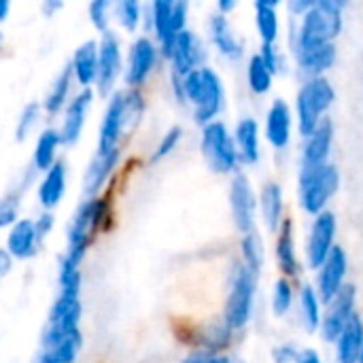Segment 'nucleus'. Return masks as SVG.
I'll list each match as a JSON object with an SVG mask.
<instances>
[{
  "label": "nucleus",
  "mask_w": 363,
  "mask_h": 363,
  "mask_svg": "<svg viewBox=\"0 0 363 363\" xmlns=\"http://www.w3.org/2000/svg\"><path fill=\"white\" fill-rule=\"evenodd\" d=\"M174 91L181 102H189L194 106V119L202 128L215 121L225 102L221 77L208 66H200L187 77H183L174 85Z\"/></svg>",
  "instance_id": "nucleus-1"
},
{
  "label": "nucleus",
  "mask_w": 363,
  "mask_h": 363,
  "mask_svg": "<svg viewBox=\"0 0 363 363\" xmlns=\"http://www.w3.org/2000/svg\"><path fill=\"white\" fill-rule=\"evenodd\" d=\"M342 2L319 0L302 15L294 49H311L321 45H332L342 30Z\"/></svg>",
  "instance_id": "nucleus-2"
},
{
  "label": "nucleus",
  "mask_w": 363,
  "mask_h": 363,
  "mask_svg": "<svg viewBox=\"0 0 363 363\" xmlns=\"http://www.w3.org/2000/svg\"><path fill=\"white\" fill-rule=\"evenodd\" d=\"M336 100L334 85L325 77H311L298 91L296 113H298V130L302 136H311L315 128L325 119V113Z\"/></svg>",
  "instance_id": "nucleus-3"
},
{
  "label": "nucleus",
  "mask_w": 363,
  "mask_h": 363,
  "mask_svg": "<svg viewBox=\"0 0 363 363\" xmlns=\"http://www.w3.org/2000/svg\"><path fill=\"white\" fill-rule=\"evenodd\" d=\"M340 187V172L334 164L302 166L300 170V204L311 215L325 213V206Z\"/></svg>",
  "instance_id": "nucleus-4"
},
{
  "label": "nucleus",
  "mask_w": 363,
  "mask_h": 363,
  "mask_svg": "<svg viewBox=\"0 0 363 363\" xmlns=\"http://www.w3.org/2000/svg\"><path fill=\"white\" fill-rule=\"evenodd\" d=\"M257 277L259 274L249 270L245 264H238L234 268L232 283H230V294H228L225 308H223V321L228 323V328L232 332L234 330H242L249 323V319H251Z\"/></svg>",
  "instance_id": "nucleus-5"
},
{
  "label": "nucleus",
  "mask_w": 363,
  "mask_h": 363,
  "mask_svg": "<svg viewBox=\"0 0 363 363\" xmlns=\"http://www.w3.org/2000/svg\"><path fill=\"white\" fill-rule=\"evenodd\" d=\"M200 149L206 166L217 174H230L238 166V151L234 136L223 121H213L202 128Z\"/></svg>",
  "instance_id": "nucleus-6"
},
{
  "label": "nucleus",
  "mask_w": 363,
  "mask_h": 363,
  "mask_svg": "<svg viewBox=\"0 0 363 363\" xmlns=\"http://www.w3.org/2000/svg\"><path fill=\"white\" fill-rule=\"evenodd\" d=\"M104 219L106 202L102 198H87L85 202H81L66 230L68 247H89Z\"/></svg>",
  "instance_id": "nucleus-7"
},
{
  "label": "nucleus",
  "mask_w": 363,
  "mask_h": 363,
  "mask_svg": "<svg viewBox=\"0 0 363 363\" xmlns=\"http://www.w3.org/2000/svg\"><path fill=\"white\" fill-rule=\"evenodd\" d=\"M83 315V306H81V298H72V296H57L51 313H49V321H47V330L43 334V342L40 345H49L55 342L60 338H66L74 332H79V321Z\"/></svg>",
  "instance_id": "nucleus-8"
},
{
  "label": "nucleus",
  "mask_w": 363,
  "mask_h": 363,
  "mask_svg": "<svg viewBox=\"0 0 363 363\" xmlns=\"http://www.w3.org/2000/svg\"><path fill=\"white\" fill-rule=\"evenodd\" d=\"M230 206H232V219L236 228L242 234L255 232V213H257V198L253 191V185L247 174L236 172L230 185Z\"/></svg>",
  "instance_id": "nucleus-9"
},
{
  "label": "nucleus",
  "mask_w": 363,
  "mask_h": 363,
  "mask_svg": "<svg viewBox=\"0 0 363 363\" xmlns=\"http://www.w3.org/2000/svg\"><path fill=\"white\" fill-rule=\"evenodd\" d=\"M125 132H128L125 91H115L106 104V111L98 130V153H111L119 149V140Z\"/></svg>",
  "instance_id": "nucleus-10"
},
{
  "label": "nucleus",
  "mask_w": 363,
  "mask_h": 363,
  "mask_svg": "<svg viewBox=\"0 0 363 363\" xmlns=\"http://www.w3.org/2000/svg\"><path fill=\"white\" fill-rule=\"evenodd\" d=\"M121 72V43L115 32H104L98 43V77L96 89L100 96L113 91L115 81Z\"/></svg>",
  "instance_id": "nucleus-11"
},
{
  "label": "nucleus",
  "mask_w": 363,
  "mask_h": 363,
  "mask_svg": "<svg viewBox=\"0 0 363 363\" xmlns=\"http://www.w3.org/2000/svg\"><path fill=\"white\" fill-rule=\"evenodd\" d=\"M157 55L160 49L149 36H138L132 43L125 64V83L130 85V89H138L149 79L157 64Z\"/></svg>",
  "instance_id": "nucleus-12"
},
{
  "label": "nucleus",
  "mask_w": 363,
  "mask_h": 363,
  "mask_svg": "<svg viewBox=\"0 0 363 363\" xmlns=\"http://www.w3.org/2000/svg\"><path fill=\"white\" fill-rule=\"evenodd\" d=\"M355 287L345 285L340 294L328 304V313L321 321V336L325 342H336L340 338L342 330L355 315Z\"/></svg>",
  "instance_id": "nucleus-13"
},
{
  "label": "nucleus",
  "mask_w": 363,
  "mask_h": 363,
  "mask_svg": "<svg viewBox=\"0 0 363 363\" xmlns=\"http://www.w3.org/2000/svg\"><path fill=\"white\" fill-rule=\"evenodd\" d=\"M336 215L332 211H325L321 215L315 217L313 228H311V236H308V247H306V257H308V266L319 270L321 264L328 259V255L332 253L334 238H336Z\"/></svg>",
  "instance_id": "nucleus-14"
},
{
  "label": "nucleus",
  "mask_w": 363,
  "mask_h": 363,
  "mask_svg": "<svg viewBox=\"0 0 363 363\" xmlns=\"http://www.w3.org/2000/svg\"><path fill=\"white\" fill-rule=\"evenodd\" d=\"M347 272H349V257H347L345 249L336 245L332 249V253L328 255V259L319 268L317 294H319L321 302L330 304L340 294V289L345 287Z\"/></svg>",
  "instance_id": "nucleus-15"
},
{
  "label": "nucleus",
  "mask_w": 363,
  "mask_h": 363,
  "mask_svg": "<svg viewBox=\"0 0 363 363\" xmlns=\"http://www.w3.org/2000/svg\"><path fill=\"white\" fill-rule=\"evenodd\" d=\"M202 57H204V47H202L200 38L196 36V32L183 30L177 36V40L170 49V55H168V60L172 62V74L181 77V79L187 77L189 72L200 68Z\"/></svg>",
  "instance_id": "nucleus-16"
},
{
  "label": "nucleus",
  "mask_w": 363,
  "mask_h": 363,
  "mask_svg": "<svg viewBox=\"0 0 363 363\" xmlns=\"http://www.w3.org/2000/svg\"><path fill=\"white\" fill-rule=\"evenodd\" d=\"M94 102V91L91 87L81 89L64 108V117H62V125H60V136H62V145H74L85 128L87 121V113L91 108Z\"/></svg>",
  "instance_id": "nucleus-17"
},
{
  "label": "nucleus",
  "mask_w": 363,
  "mask_h": 363,
  "mask_svg": "<svg viewBox=\"0 0 363 363\" xmlns=\"http://www.w3.org/2000/svg\"><path fill=\"white\" fill-rule=\"evenodd\" d=\"M40 240L43 238L36 230V221L23 217L11 225L6 236V251L11 253L13 259H30L36 255Z\"/></svg>",
  "instance_id": "nucleus-18"
},
{
  "label": "nucleus",
  "mask_w": 363,
  "mask_h": 363,
  "mask_svg": "<svg viewBox=\"0 0 363 363\" xmlns=\"http://www.w3.org/2000/svg\"><path fill=\"white\" fill-rule=\"evenodd\" d=\"M291 125H294V115L289 104L279 98L272 102L268 115H266V138L274 149H285L291 140Z\"/></svg>",
  "instance_id": "nucleus-19"
},
{
  "label": "nucleus",
  "mask_w": 363,
  "mask_h": 363,
  "mask_svg": "<svg viewBox=\"0 0 363 363\" xmlns=\"http://www.w3.org/2000/svg\"><path fill=\"white\" fill-rule=\"evenodd\" d=\"M87 247H66V253L60 262V294L62 296H72V298H81V266L85 259Z\"/></svg>",
  "instance_id": "nucleus-20"
},
{
  "label": "nucleus",
  "mask_w": 363,
  "mask_h": 363,
  "mask_svg": "<svg viewBox=\"0 0 363 363\" xmlns=\"http://www.w3.org/2000/svg\"><path fill=\"white\" fill-rule=\"evenodd\" d=\"M334 140V123L325 117L311 136H306L304 151H302V166H323L328 164L330 151Z\"/></svg>",
  "instance_id": "nucleus-21"
},
{
  "label": "nucleus",
  "mask_w": 363,
  "mask_h": 363,
  "mask_svg": "<svg viewBox=\"0 0 363 363\" xmlns=\"http://www.w3.org/2000/svg\"><path fill=\"white\" fill-rule=\"evenodd\" d=\"M70 68H72V74H74L77 83L81 85V89L91 87L98 77V43L96 40L81 43L72 53Z\"/></svg>",
  "instance_id": "nucleus-22"
},
{
  "label": "nucleus",
  "mask_w": 363,
  "mask_h": 363,
  "mask_svg": "<svg viewBox=\"0 0 363 363\" xmlns=\"http://www.w3.org/2000/svg\"><path fill=\"white\" fill-rule=\"evenodd\" d=\"M119 157H121L119 149H115L111 153H96V157L91 160V164L83 177V191L87 198H96V194L104 187V183L113 174L115 166L119 164Z\"/></svg>",
  "instance_id": "nucleus-23"
},
{
  "label": "nucleus",
  "mask_w": 363,
  "mask_h": 363,
  "mask_svg": "<svg viewBox=\"0 0 363 363\" xmlns=\"http://www.w3.org/2000/svg\"><path fill=\"white\" fill-rule=\"evenodd\" d=\"M64 194H66V164L57 160L43 174L38 183V202L47 213H51L62 202Z\"/></svg>",
  "instance_id": "nucleus-24"
},
{
  "label": "nucleus",
  "mask_w": 363,
  "mask_h": 363,
  "mask_svg": "<svg viewBox=\"0 0 363 363\" xmlns=\"http://www.w3.org/2000/svg\"><path fill=\"white\" fill-rule=\"evenodd\" d=\"M363 353V321L355 313L340 338L336 340V359L338 363H359Z\"/></svg>",
  "instance_id": "nucleus-25"
},
{
  "label": "nucleus",
  "mask_w": 363,
  "mask_h": 363,
  "mask_svg": "<svg viewBox=\"0 0 363 363\" xmlns=\"http://www.w3.org/2000/svg\"><path fill=\"white\" fill-rule=\"evenodd\" d=\"M208 28H211V38H213V45L230 60H238L245 51L242 47V40L234 34V28L232 23L228 21V15H221V13H215L208 21Z\"/></svg>",
  "instance_id": "nucleus-26"
},
{
  "label": "nucleus",
  "mask_w": 363,
  "mask_h": 363,
  "mask_svg": "<svg viewBox=\"0 0 363 363\" xmlns=\"http://www.w3.org/2000/svg\"><path fill=\"white\" fill-rule=\"evenodd\" d=\"M277 264L285 279H291L300 272L296 245H294V221L283 219L281 228L277 230Z\"/></svg>",
  "instance_id": "nucleus-27"
},
{
  "label": "nucleus",
  "mask_w": 363,
  "mask_h": 363,
  "mask_svg": "<svg viewBox=\"0 0 363 363\" xmlns=\"http://www.w3.org/2000/svg\"><path fill=\"white\" fill-rule=\"evenodd\" d=\"M298 66L311 74V77H323L325 70H330L336 62V47L332 45H321V47H311V49H294Z\"/></svg>",
  "instance_id": "nucleus-28"
},
{
  "label": "nucleus",
  "mask_w": 363,
  "mask_h": 363,
  "mask_svg": "<svg viewBox=\"0 0 363 363\" xmlns=\"http://www.w3.org/2000/svg\"><path fill=\"white\" fill-rule=\"evenodd\" d=\"M234 143H236V151H238V162L255 164L259 160V125H257V121L251 117H245L236 125Z\"/></svg>",
  "instance_id": "nucleus-29"
},
{
  "label": "nucleus",
  "mask_w": 363,
  "mask_h": 363,
  "mask_svg": "<svg viewBox=\"0 0 363 363\" xmlns=\"http://www.w3.org/2000/svg\"><path fill=\"white\" fill-rule=\"evenodd\" d=\"M255 26H257L262 45H277L281 21H279V4L274 0L255 2Z\"/></svg>",
  "instance_id": "nucleus-30"
},
{
  "label": "nucleus",
  "mask_w": 363,
  "mask_h": 363,
  "mask_svg": "<svg viewBox=\"0 0 363 363\" xmlns=\"http://www.w3.org/2000/svg\"><path fill=\"white\" fill-rule=\"evenodd\" d=\"M62 145V136L60 130L55 128H45L38 136H36V145H34V153H32V162L36 170H43V174L57 162V149Z\"/></svg>",
  "instance_id": "nucleus-31"
},
{
  "label": "nucleus",
  "mask_w": 363,
  "mask_h": 363,
  "mask_svg": "<svg viewBox=\"0 0 363 363\" xmlns=\"http://www.w3.org/2000/svg\"><path fill=\"white\" fill-rule=\"evenodd\" d=\"M259 213L268 230L277 232L283 223V189L279 183H266L259 196Z\"/></svg>",
  "instance_id": "nucleus-32"
},
{
  "label": "nucleus",
  "mask_w": 363,
  "mask_h": 363,
  "mask_svg": "<svg viewBox=\"0 0 363 363\" xmlns=\"http://www.w3.org/2000/svg\"><path fill=\"white\" fill-rule=\"evenodd\" d=\"M74 74H72V68L70 64H66L60 74L53 79L45 100H43V111L49 113V115H55L60 113L62 108H66V102H68V94H70V83H72Z\"/></svg>",
  "instance_id": "nucleus-33"
},
{
  "label": "nucleus",
  "mask_w": 363,
  "mask_h": 363,
  "mask_svg": "<svg viewBox=\"0 0 363 363\" xmlns=\"http://www.w3.org/2000/svg\"><path fill=\"white\" fill-rule=\"evenodd\" d=\"M300 313H302V321H304L306 332L313 334V332L321 330V321H323L321 298H319L317 289L311 285H304L300 291Z\"/></svg>",
  "instance_id": "nucleus-34"
},
{
  "label": "nucleus",
  "mask_w": 363,
  "mask_h": 363,
  "mask_svg": "<svg viewBox=\"0 0 363 363\" xmlns=\"http://www.w3.org/2000/svg\"><path fill=\"white\" fill-rule=\"evenodd\" d=\"M272 70L268 68V64L264 62L262 53H255L251 55L249 60V66H247V81H249V87L253 94L257 96H264L270 91L272 87Z\"/></svg>",
  "instance_id": "nucleus-35"
},
{
  "label": "nucleus",
  "mask_w": 363,
  "mask_h": 363,
  "mask_svg": "<svg viewBox=\"0 0 363 363\" xmlns=\"http://www.w3.org/2000/svg\"><path fill=\"white\" fill-rule=\"evenodd\" d=\"M230 336H232V330L228 328V323L221 319V321H215V323H208L200 330V347L202 351L206 353H219L221 349H225L230 345Z\"/></svg>",
  "instance_id": "nucleus-36"
},
{
  "label": "nucleus",
  "mask_w": 363,
  "mask_h": 363,
  "mask_svg": "<svg viewBox=\"0 0 363 363\" xmlns=\"http://www.w3.org/2000/svg\"><path fill=\"white\" fill-rule=\"evenodd\" d=\"M240 253H242V264L249 270H253L255 274H259L262 264H264V245H262V238L257 236V232L242 234Z\"/></svg>",
  "instance_id": "nucleus-37"
},
{
  "label": "nucleus",
  "mask_w": 363,
  "mask_h": 363,
  "mask_svg": "<svg viewBox=\"0 0 363 363\" xmlns=\"http://www.w3.org/2000/svg\"><path fill=\"white\" fill-rule=\"evenodd\" d=\"M113 13H115L117 21L121 23V28L128 32H134L140 26L143 9L136 0H119L117 4H113Z\"/></svg>",
  "instance_id": "nucleus-38"
},
{
  "label": "nucleus",
  "mask_w": 363,
  "mask_h": 363,
  "mask_svg": "<svg viewBox=\"0 0 363 363\" xmlns=\"http://www.w3.org/2000/svg\"><path fill=\"white\" fill-rule=\"evenodd\" d=\"M291 304H294V285L289 279L281 277L272 287V313L277 317H285L291 311Z\"/></svg>",
  "instance_id": "nucleus-39"
},
{
  "label": "nucleus",
  "mask_w": 363,
  "mask_h": 363,
  "mask_svg": "<svg viewBox=\"0 0 363 363\" xmlns=\"http://www.w3.org/2000/svg\"><path fill=\"white\" fill-rule=\"evenodd\" d=\"M40 111H43V104H40V102H28V104L21 108L19 119H17V123H15V138H17L19 143H23V140L32 134V130H34L36 123H38Z\"/></svg>",
  "instance_id": "nucleus-40"
},
{
  "label": "nucleus",
  "mask_w": 363,
  "mask_h": 363,
  "mask_svg": "<svg viewBox=\"0 0 363 363\" xmlns=\"http://www.w3.org/2000/svg\"><path fill=\"white\" fill-rule=\"evenodd\" d=\"M111 11H113V2L108 0H94L87 9L89 13V21L98 32H108V23H111Z\"/></svg>",
  "instance_id": "nucleus-41"
},
{
  "label": "nucleus",
  "mask_w": 363,
  "mask_h": 363,
  "mask_svg": "<svg viewBox=\"0 0 363 363\" xmlns=\"http://www.w3.org/2000/svg\"><path fill=\"white\" fill-rule=\"evenodd\" d=\"M181 138H183V128H181V125H172V128L162 136L160 145L155 147V151H153V155H151V162H160V160L168 157V155L177 149V145L181 143Z\"/></svg>",
  "instance_id": "nucleus-42"
},
{
  "label": "nucleus",
  "mask_w": 363,
  "mask_h": 363,
  "mask_svg": "<svg viewBox=\"0 0 363 363\" xmlns=\"http://www.w3.org/2000/svg\"><path fill=\"white\" fill-rule=\"evenodd\" d=\"M262 57L268 64V68L272 70V74H279L285 70V55L277 45H262Z\"/></svg>",
  "instance_id": "nucleus-43"
},
{
  "label": "nucleus",
  "mask_w": 363,
  "mask_h": 363,
  "mask_svg": "<svg viewBox=\"0 0 363 363\" xmlns=\"http://www.w3.org/2000/svg\"><path fill=\"white\" fill-rule=\"evenodd\" d=\"M17 215H19V206H17L15 200H11V198L0 200V230L11 228L13 223H17L19 221Z\"/></svg>",
  "instance_id": "nucleus-44"
},
{
  "label": "nucleus",
  "mask_w": 363,
  "mask_h": 363,
  "mask_svg": "<svg viewBox=\"0 0 363 363\" xmlns=\"http://www.w3.org/2000/svg\"><path fill=\"white\" fill-rule=\"evenodd\" d=\"M183 363H242L225 355H215V353H206V351H196L191 355H187Z\"/></svg>",
  "instance_id": "nucleus-45"
},
{
  "label": "nucleus",
  "mask_w": 363,
  "mask_h": 363,
  "mask_svg": "<svg viewBox=\"0 0 363 363\" xmlns=\"http://www.w3.org/2000/svg\"><path fill=\"white\" fill-rule=\"evenodd\" d=\"M272 355H274V363H302V351H298L291 345L277 347Z\"/></svg>",
  "instance_id": "nucleus-46"
},
{
  "label": "nucleus",
  "mask_w": 363,
  "mask_h": 363,
  "mask_svg": "<svg viewBox=\"0 0 363 363\" xmlns=\"http://www.w3.org/2000/svg\"><path fill=\"white\" fill-rule=\"evenodd\" d=\"M36 221V230H38V234H40V238H45L51 230H53V215L51 213H43L38 219H34Z\"/></svg>",
  "instance_id": "nucleus-47"
},
{
  "label": "nucleus",
  "mask_w": 363,
  "mask_h": 363,
  "mask_svg": "<svg viewBox=\"0 0 363 363\" xmlns=\"http://www.w3.org/2000/svg\"><path fill=\"white\" fill-rule=\"evenodd\" d=\"M11 268H13V257H11V253H9L6 249L0 247V279H4V277L11 272Z\"/></svg>",
  "instance_id": "nucleus-48"
},
{
  "label": "nucleus",
  "mask_w": 363,
  "mask_h": 363,
  "mask_svg": "<svg viewBox=\"0 0 363 363\" xmlns=\"http://www.w3.org/2000/svg\"><path fill=\"white\" fill-rule=\"evenodd\" d=\"M62 6H64V4H62L60 0H45L40 9H43V13H45L47 17H53V13H55V11H60Z\"/></svg>",
  "instance_id": "nucleus-49"
},
{
  "label": "nucleus",
  "mask_w": 363,
  "mask_h": 363,
  "mask_svg": "<svg viewBox=\"0 0 363 363\" xmlns=\"http://www.w3.org/2000/svg\"><path fill=\"white\" fill-rule=\"evenodd\" d=\"M302 363H323V362H321V357H319V353H317V351L306 349V351H302Z\"/></svg>",
  "instance_id": "nucleus-50"
},
{
  "label": "nucleus",
  "mask_w": 363,
  "mask_h": 363,
  "mask_svg": "<svg viewBox=\"0 0 363 363\" xmlns=\"http://www.w3.org/2000/svg\"><path fill=\"white\" fill-rule=\"evenodd\" d=\"M234 6H236V0H221V2H219V11H221V15L230 13Z\"/></svg>",
  "instance_id": "nucleus-51"
},
{
  "label": "nucleus",
  "mask_w": 363,
  "mask_h": 363,
  "mask_svg": "<svg viewBox=\"0 0 363 363\" xmlns=\"http://www.w3.org/2000/svg\"><path fill=\"white\" fill-rule=\"evenodd\" d=\"M11 13V2L9 0H0V21H4Z\"/></svg>",
  "instance_id": "nucleus-52"
},
{
  "label": "nucleus",
  "mask_w": 363,
  "mask_h": 363,
  "mask_svg": "<svg viewBox=\"0 0 363 363\" xmlns=\"http://www.w3.org/2000/svg\"><path fill=\"white\" fill-rule=\"evenodd\" d=\"M0 43H2V32H0Z\"/></svg>",
  "instance_id": "nucleus-53"
},
{
  "label": "nucleus",
  "mask_w": 363,
  "mask_h": 363,
  "mask_svg": "<svg viewBox=\"0 0 363 363\" xmlns=\"http://www.w3.org/2000/svg\"><path fill=\"white\" fill-rule=\"evenodd\" d=\"M34 363H45V362H38V359H36V362H34Z\"/></svg>",
  "instance_id": "nucleus-54"
}]
</instances>
